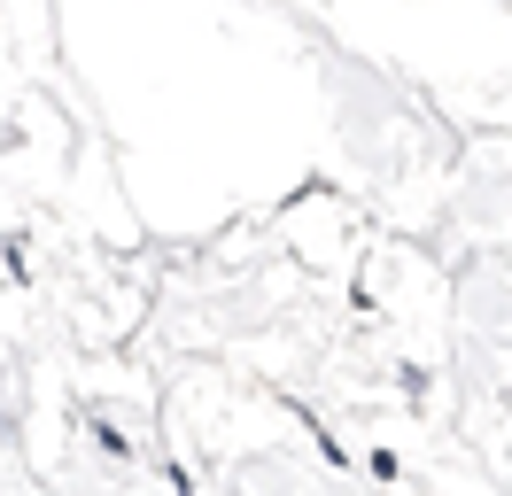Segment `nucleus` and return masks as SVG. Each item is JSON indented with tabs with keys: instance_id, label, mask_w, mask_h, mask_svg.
<instances>
[]
</instances>
